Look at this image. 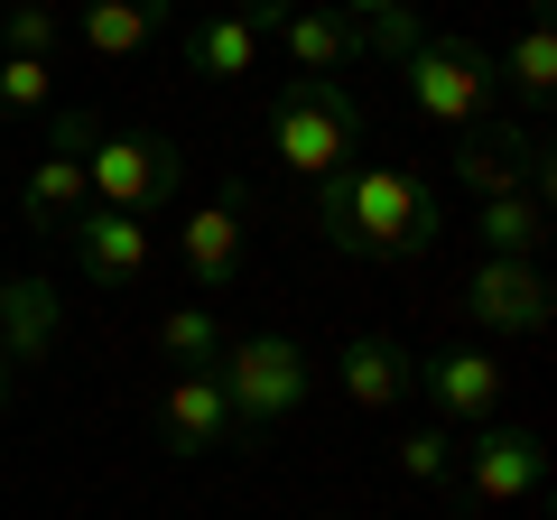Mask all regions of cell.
<instances>
[{
  "instance_id": "cell-14",
  "label": "cell",
  "mask_w": 557,
  "mask_h": 520,
  "mask_svg": "<svg viewBox=\"0 0 557 520\" xmlns=\"http://www.w3.org/2000/svg\"><path fill=\"white\" fill-rule=\"evenodd\" d=\"M270 38L288 47L298 75H344V65H362V28L344 20V10H325V0H288V20H278Z\"/></svg>"
},
{
  "instance_id": "cell-12",
  "label": "cell",
  "mask_w": 557,
  "mask_h": 520,
  "mask_svg": "<svg viewBox=\"0 0 557 520\" xmlns=\"http://www.w3.org/2000/svg\"><path fill=\"white\" fill-rule=\"evenodd\" d=\"M335 391L354 409H399V400H418V354L391 344V335H354L344 362H335Z\"/></svg>"
},
{
  "instance_id": "cell-19",
  "label": "cell",
  "mask_w": 557,
  "mask_h": 520,
  "mask_svg": "<svg viewBox=\"0 0 557 520\" xmlns=\"http://www.w3.org/2000/svg\"><path fill=\"white\" fill-rule=\"evenodd\" d=\"M159 354H168V372H214V362H223L214 307H168V317H159Z\"/></svg>"
},
{
  "instance_id": "cell-6",
  "label": "cell",
  "mask_w": 557,
  "mask_h": 520,
  "mask_svg": "<svg viewBox=\"0 0 557 520\" xmlns=\"http://www.w3.org/2000/svg\"><path fill=\"white\" fill-rule=\"evenodd\" d=\"M94 131H102L94 112H57V140H47V159L28 168V186H20V233H65V223L94 205V186H84Z\"/></svg>"
},
{
  "instance_id": "cell-20",
  "label": "cell",
  "mask_w": 557,
  "mask_h": 520,
  "mask_svg": "<svg viewBox=\"0 0 557 520\" xmlns=\"http://www.w3.org/2000/svg\"><path fill=\"white\" fill-rule=\"evenodd\" d=\"M502 75H511L530 102H548V94H557V28H548V0H530V20H520L511 65H502Z\"/></svg>"
},
{
  "instance_id": "cell-4",
  "label": "cell",
  "mask_w": 557,
  "mask_h": 520,
  "mask_svg": "<svg viewBox=\"0 0 557 520\" xmlns=\"http://www.w3.org/2000/svg\"><path fill=\"white\" fill-rule=\"evenodd\" d=\"M399 84H409L418 121H437V131H483V112H493V94H502V65L483 57L474 38H418L409 57H399Z\"/></svg>"
},
{
  "instance_id": "cell-24",
  "label": "cell",
  "mask_w": 557,
  "mask_h": 520,
  "mask_svg": "<svg viewBox=\"0 0 557 520\" xmlns=\"http://www.w3.org/2000/svg\"><path fill=\"white\" fill-rule=\"evenodd\" d=\"M335 10H344V20L362 28V38H372V28H381V20H399V10H409V0H335Z\"/></svg>"
},
{
  "instance_id": "cell-25",
  "label": "cell",
  "mask_w": 557,
  "mask_h": 520,
  "mask_svg": "<svg viewBox=\"0 0 557 520\" xmlns=\"http://www.w3.org/2000/svg\"><path fill=\"white\" fill-rule=\"evenodd\" d=\"M242 20H251V28H260V38H270V28H278V20H288V0H242Z\"/></svg>"
},
{
  "instance_id": "cell-5",
  "label": "cell",
  "mask_w": 557,
  "mask_h": 520,
  "mask_svg": "<svg viewBox=\"0 0 557 520\" xmlns=\"http://www.w3.org/2000/svg\"><path fill=\"white\" fill-rule=\"evenodd\" d=\"M84 186H94V205H112V214H159L186 186V159H177L168 131H94Z\"/></svg>"
},
{
  "instance_id": "cell-21",
  "label": "cell",
  "mask_w": 557,
  "mask_h": 520,
  "mask_svg": "<svg viewBox=\"0 0 557 520\" xmlns=\"http://www.w3.org/2000/svg\"><path fill=\"white\" fill-rule=\"evenodd\" d=\"M57 102V65L47 57H0V112H47Z\"/></svg>"
},
{
  "instance_id": "cell-10",
  "label": "cell",
  "mask_w": 557,
  "mask_h": 520,
  "mask_svg": "<svg viewBox=\"0 0 557 520\" xmlns=\"http://www.w3.org/2000/svg\"><path fill=\"white\" fill-rule=\"evenodd\" d=\"M502 362L493 354H428L418 362V400L437 409V419H456V428H493L502 419Z\"/></svg>"
},
{
  "instance_id": "cell-16",
  "label": "cell",
  "mask_w": 557,
  "mask_h": 520,
  "mask_svg": "<svg viewBox=\"0 0 557 520\" xmlns=\"http://www.w3.org/2000/svg\"><path fill=\"white\" fill-rule=\"evenodd\" d=\"M57 325H65V307H57V280H47V270L10 280V298H0V354L28 372V362L57 354Z\"/></svg>"
},
{
  "instance_id": "cell-18",
  "label": "cell",
  "mask_w": 557,
  "mask_h": 520,
  "mask_svg": "<svg viewBox=\"0 0 557 520\" xmlns=\"http://www.w3.org/2000/svg\"><path fill=\"white\" fill-rule=\"evenodd\" d=\"M474 233H483V260H530L539 242H548V205H530V196H493L474 214Z\"/></svg>"
},
{
  "instance_id": "cell-7",
  "label": "cell",
  "mask_w": 557,
  "mask_h": 520,
  "mask_svg": "<svg viewBox=\"0 0 557 520\" xmlns=\"http://www.w3.org/2000/svg\"><path fill=\"white\" fill-rule=\"evenodd\" d=\"M465 502H530L548 493V437L539 428H474V446H456Z\"/></svg>"
},
{
  "instance_id": "cell-3",
  "label": "cell",
  "mask_w": 557,
  "mask_h": 520,
  "mask_svg": "<svg viewBox=\"0 0 557 520\" xmlns=\"http://www.w3.org/2000/svg\"><path fill=\"white\" fill-rule=\"evenodd\" d=\"M214 391H223V409H233V437L260 446L278 419H298V409H307L317 372H307V354H298L288 335H223Z\"/></svg>"
},
{
  "instance_id": "cell-17",
  "label": "cell",
  "mask_w": 557,
  "mask_h": 520,
  "mask_svg": "<svg viewBox=\"0 0 557 520\" xmlns=\"http://www.w3.org/2000/svg\"><path fill=\"white\" fill-rule=\"evenodd\" d=\"M177 47H186V65H196L205 84H233V75H251V65H260V28L242 20V10H205Z\"/></svg>"
},
{
  "instance_id": "cell-23",
  "label": "cell",
  "mask_w": 557,
  "mask_h": 520,
  "mask_svg": "<svg viewBox=\"0 0 557 520\" xmlns=\"http://www.w3.org/2000/svg\"><path fill=\"white\" fill-rule=\"evenodd\" d=\"M57 47V10L47 0H20L10 20H0V57H47Z\"/></svg>"
},
{
  "instance_id": "cell-9",
  "label": "cell",
  "mask_w": 557,
  "mask_h": 520,
  "mask_svg": "<svg viewBox=\"0 0 557 520\" xmlns=\"http://www.w3.org/2000/svg\"><path fill=\"white\" fill-rule=\"evenodd\" d=\"M65 242H75V270L94 288H131L149 260H159V242H149V223L139 214H112V205H84L75 223H65Z\"/></svg>"
},
{
  "instance_id": "cell-22",
  "label": "cell",
  "mask_w": 557,
  "mask_h": 520,
  "mask_svg": "<svg viewBox=\"0 0 557 520\" xmlns=\"http://www.w3.org/2000/svg\"><path fill=\"white\" fill-rule=\"evenodd\" d=\"M391 456H399V474H409V483H456V437H446V428H409Z\"/></svg>"
},
{
  "instance_id": "cell-11",
  "label": "cell",
  "mask_w": 557,
  "mask_h": 520,
  "mask_svg": "<svg viewBox=\"0 0 557 520\" xmlns=\"http://www.w3.org/2000/svg\"><path fill=\"white\" fill-rule=\"evenodd\" d=\"M159 446H168V456H233V446H242L214 372H177L159 391Z\"/></svg>"
},
{
  "instance_id": "cell-15",
  "label": "cell",
  "mask_w": 557,
  "mask_h": 520,
  "mask_svg": "<svg viewBox=\"0 0 557 520\" xmlns=\"http://www.w3.org/2000/svg\"><path fill=\"white\" fill-rule=\"evenodd\" d=\"M75 28H84V47L102 65H121V57H139V47L159 38V28H177V0H75Z\"/></svg>"
},
{
  "instance_id": "cell-13",
  "label": "cell",
  "mask_w": 557,
  "mask_h": 520,
  "mask_svg": "<svg viewBox=\"0 0 557 520\" xmlns=\"http://www.w3.org/2000/svg\"><path fill=\"white\" fill-rule=\"evenodd\" d=\"M177 260H186V280H196L205 298H214V288H233V270H242V186H223L214 205H196V214H186Z\"/></svg>"
},
{
  "instance_id": "cell-8",
  "label": "cell",
  "mask_w": 557,
  "mask_h": 520,
  "mask_svg": "<svg viewBox=\"0 0 557 520\" xmlns=\"http://www.w3.org/2000/svg\"><path fill=\"white\" fill-rule=\"evenodd\" d=\"M465 317L483 335H548V280H539L530 260H474V280H465Z\"/></svg>"
},
{
  "instance_id": "cell-2",
  "label": "cell",
  "mask_w": 557,
  "mask_h": 520,
  "mask_svg": "<svg viewBox=\"0 0 557 520\" xmlns=\"http://www.w3.org/2000/svg\"><path fill=\"white\" fill-rule=\"evenodd\" d=\"M270 140H278V168H298L317 186L372 140V112H362V94L344 75H288L270 102Z\"/></svg>"
},
{
  "instance_id": "cell-27",
  "label": "cell",
  "mask_w": 557,
  "mask_h": 520,
  "mask_svg": "<svg viewBox=\"0 0 557 520\" xmlns=\"http://www.w3.org/2000/svg\"><path fill=\"white\" fill-rule=\"evenodd\" d=\"M0 298H10V280H0Z\"/></svg>"
},
{
  "instance_id": "cell-26",
  "label": "cell",
  "mask_w": 557,
  "mask_h": 520,
  "mask_svg": "<svg viewBox=\"0 0 557 520\" xmlns=\"http://www.w3.org/2000/svg\"><path fill=\"white\" fill-rule=\"evenodd\" d=\"M10 400H20V362L0 354V419H10Z\"/></svg>"
},
{
  "instance_id": "cell-1",
  "label": "cell",
  "mask_w": 557,
  "mask_h": 520,
  "mask_svg": "<svg viewBox=\"0 0 557 520\" xmlns=\"http://www.w3.org/2000/svg\"><path fill=\"white\" fill-rule=\"evenodd\" d=\"M317 223L354 260H428L446 242V196L381 149V159H344L335 177H317Z\"/></svg>"
}]
</instances>
